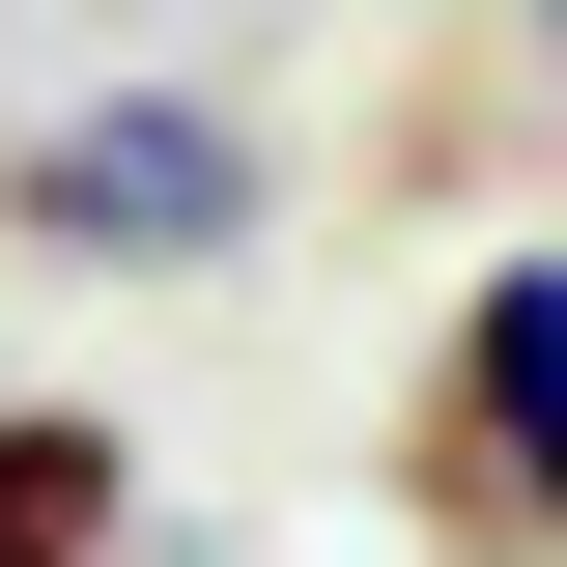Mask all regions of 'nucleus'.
<instances>
[{
  "instance_id": "4",
  "label": "nucleus",
  "mask_w": 567,
  "mask_h": 567,
  "mask_svg": "<svg viewBox=\"0 0 567 567\" xmlns=\"http://www.w3.org/2000/svg\"><path fill=\"white\" fill-rule=\"evenodd\" d=\"M539 58H567V0H539Z\"/></svg>"
},
{
  "instance_id": "3",
  "label": "nucleus",
  "mask_w": 567,
  "mask_h": 567,
  "mask_svg": "<svg viewBox=\"0 0 567 567\" xmlns=\"http://www.w3.org/2000/svg\"><path fill=\"white\" fill-rule=\"evenodd\" d=\"M142 539V425L114 398H0V567H114Z\"/></svg>"
},
{
  "instance_id": "2",
  "label": "nucleus",
  "mask_w": 567,
  "mask_h": 567,
  "mask_svg": "<svg viewBox=\"0 0 567 567\" xmlns=\"http://www.w3.org/2000/svg\"><path fill=\"white\" fill-rule=\"evenodd\" d=\"M0 227L29 256H227L256 227V114L227 85H85V114L0 142Z\"/></svg>"
},
{
  "instance_id": "1",
  "label": "nucleus",
  "mask_w": 567,
  "mask_h": 567,
  "mask_svg": "<svg viewBox=\"0 0 567 567\" xmlns=\"http://www.w3.org/2000/svg\"><path fill=\"white\" fill-rule=\"evenodd\" d=\"M398 511L425 567H567V256L454 284V341L398 369Z\"/></svg>"
}]
</instances>
